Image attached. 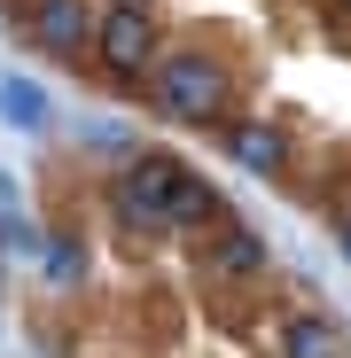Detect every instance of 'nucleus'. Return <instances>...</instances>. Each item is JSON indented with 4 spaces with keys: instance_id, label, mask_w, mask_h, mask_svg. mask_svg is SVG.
<instances>
[{
    "instance_id": "1",
    "label": "nucleus",
    "mask_w": 351,
    "mask_h": 358,
    "mask_svg": "<svg viewBox=\"0 0 351 358\" xmlns=\"http://www.w3.org/2000/svg\"><path fill=\"white\" fill-rule=\"evenodd\" d=\"M149 101H156V117H172V125L211 133V125H226V109H234V71L219 63L211 47H164V63L149 78Z\"/></svg>"
},
{
    "instance_id": "2",
    "label": "nucleus",
    "mask_w": 351,
    "mask_h": 358,
    "mask_svg": "<svg viewBox=\"0 0 351 358\" xmlns=\"http://www.w3.org/2000/svg\"><path fill=\"white\" fill-rule=\"evenodd\" d=\"M94 63L109 86H149L156 63H164V16L156 8H133V0H109V8L94 16Z\"/></svg>"
},
{
    "instance_id": "3",
    "label": "nucleus",
    "mask_w": 351,
    "mask_h": 358,
    "mask_svg": "<svg viewBox=\"0 0 351 358\" xmlns=\"http://www.w3.org/2000/svg\"><path fill=\"white\" fill-rule=\"evenodd\" d=\"M180 179H188V164H172V156H133L125 171H117V218L141 226V234H164Z\"/></svg>"
},
{
    "instance_id": "4",
    "label": "nucleus",
    "mask_w": 351,
    "mask_h": 358,
    "mask_svg": "<svg viewBox=\"0 0 351 358\" xmlns=\"http://www.w3.org/2000/svg\"><path fill=\"white\" fill-rule=\"evenodd\" d=\"M195 273H203L211 288H242V280H258V273H266V234H258L250 218L211 226V242L195 250Z\"/></svg>"
},
{
    "instance_id": "5",
    "label": "nucleus",
    "mask_w": 351,
    "mask_h": 358,
    "mask_svg": "<svg viewBox=\"0 0 351 358\" xmlns=\"http://www.w3.org/2000/svg\"><path fill=\"white\" fill-rule=\"evenodd\" d=\"M24 31H32L39 55L78 63V55L94 47V8H86V0H32V8H24Z\"/></svg>"
},
{
    "instance_id": "6",
    "label": "nucleus",
    "mask_w": 351,
    "mask_h": 358,
    "mask_svg": "<svg viewBox=\"0 0 351 358\" xmlns=\"http://www.w3.org/2000/svg\"><path fill=\"white\" fill-rule=\"evenodd\" d=\"M219 148H226V164H234V171H250V179H281V171H289V133L273 125V117L226 125V133H219Z\"/></svg>"
},
{
    "instance_id": "7",
    "label": "nucleus",
    "mask_w": 351,
    "mask_h": 358,
    "mask_svg": "<svg viewBox=\"0 0 351 358\" xmlns=\"http://www.w3.org/2000/svg\"><path fill=\"white\" fill-rule=\"evenodd\" d=\"M273 350H281V358H351V343H343V327H336L328 312H289Z\"/></svg>"
},
{
    "instance_id": "8",
    "label": "nucleus",
    "mask_w": 351,
    "mask_h": 358,
    "mask_svg": "<svg viewBox=\"0 0 351 358\" xmlns=\"http://www.w3.org/2000/svg\"><path fill=\"white\" fill-rule=\"evenodd\" d=\"M0 117H8V125H24V133H39V125H47V94H39V78H0Z\"/></svg>"
},
{
    "instance_id": "9",
    "label": "nucleus",
    "mask_w": 351,
    "mask_h": 358,
    "mask_svg": "<svg viewBox=\"0 0 351 358\" xmlns=\"http://www.w3.org/2000/svg\"><path fill=\"white\" fill-rule=\"evenodd\" d=\"M39 265H47L55 288H71V280H86V242H78V234H47V242H39Z\"/></svg>"
},
{
    "instance_id": "10",
    "label": "nucleus",
    "mask_w": 351,
    "mask_h": 358,
    "mask_svg": "<svg viewBox=\"0 0 351 358\" xmlns=\"http://www.w3.org/2000/svg\"><path fill=\"white\" fill-rule=\"evenodd\" d=\"M0 218H16V179L0 171Z\"/></svg>"
},
{
    "instance_id": "11",
    "label": "nucleus",
    "mask_w": 351,
    "mask_h": 358,
    "mask_svg": "<svg viewBox=\"0 0 351 358\" xmlns=\"http://www.w3.org/2000/svg\"><path fill=\"white\" fill-rule=\"evenodd\" d=\"M336 250H343V257H351V218H336Z\"/></svg>"
},
{
    "instance_id": "12",
    "label": "nucleus",
    "mask_w": 351,
    "mask_h": 358,
    "mask_svg": "<svg viewBox=\"0 0 351 358\" xmlns=\"http://www.w3.org/2000/svg\"><path fill=\"white\" fill-rule=\"evenodd\" d=\"M328 8H336V16H343V24H351V0H328Z\"/></svg>"
}]
</instances>
